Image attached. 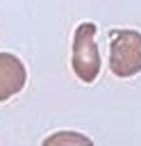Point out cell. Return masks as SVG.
I'll return each instance as SVG.
<instances>
[{"mask_svg":"<svg viewBox=\"0 0 141 146\" xmlns=\"http://www.w3.org/2000/svg\"><path fill=\"white\" fill-rule=\"evenodd\" d=\"M109 68L116 78H132L141 71V32L114 30L109 34Z\"/></svg>","mask_w":141,"mask_h":146,"instance_id":"6da1fadb","label":"cell"},{"mask_svg":"<svg viewBox=\"0 0 141 146\" xmlns=\"http://www.w3.org/2000/svg\"><path fill=\"white\" fill-rule=\"evenodd\" d=\"M96 23H80L73 34L70 66L82 82H93L100 73V52L96 43Z\"/></svg>","mask_w":141,"mask_h":146,"instance_id":"7a4b0ae2","label":"cell"},{"mask_svg":"<svg viewBox=\"0 0 141 146\" xmlns=\"http://www.w3.org/2000/svg\"><path fill=\"white\" fill-rule=\"evenodd\" d=\"M25 82H27L25 64L11 52H0V103L16 96L25 87Z\"/></svg>","mask_w":141,"mask_h":146,"instance_id":"3957f363","label":"cell"},{"mask_svg":"<svg viewBox=\"0 0 141 146\" xmlns=\"http://www.w3.org/2000/svg\"><path fill=\"white\" fill-rule=\"evenodd\" d=\"M41 146H96L86 135L82 132H75V130H59V132H52L43 139Z\"/></svg>","mask_w":141,"mask_h":146,"instance_id":"277c9868","label":"cell"}]
</instances>
